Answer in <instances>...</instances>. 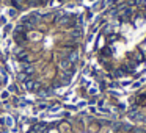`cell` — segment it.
Here are the masks:
<instances>
[{
    "label": "cell",
    "instance_id": "obj_1",
    "mask_svg": "<svg viewBox=\"0 0 146 133\" xmlns=\"http://www.w3.org/2000/svg\"><path fill=\"white\" fill-rule=\"evenodd\" d=\"M98 55L101 63L116 74L146 61V8H116L98 36Z\"/></svg>",
    "mask_w": 146,
    "mask_h": 133
},
{
    "label": "cell",
    "instance_id": "obj_4",
    "mask_svg": "<svg viewBox=\"0 0 146 133\" xmlns=\"http://www.w3.org/2000/svg\"><path fill=\"white\" fill-rule=\"evenodd\" d=\"M8 91H10V92H16L17 91V86L16 85H10V86H8Z\"/></svg>",
    "mask_w": 146,
    "mask_h": 133
},
{
    "label": "cell",
    "instance_id": "obj_2",
    "mask_svg": "<svg viewBox=\"0 0 146 133\" xmlns=\"http://www.w3.org/2000/svg\"><path fill=\"white\" fill-rule=\"evenodd\" d=\"M7 13L10 14L11 17H16V16H17V10H13V8H11V10H8Z\"/></svg>",
    "mask_w": 146,
    "mask_h": 133
},
{
    "label": "cell",
    "instance_id": "obj_6",
    "mask_svg": "<svg viewBox=\"0 0 146 133\" xmlns=\"http://www.w3.org/2000/svg\"><path fill=\"white\" fill-rule=\"evenodd\" d=\"M2 99H8V91L2 92Z\"/></svg>",
    "mask_w": 146,
    "mask_h": 133
},
{
    "label": "cell",
    "instance_id": "obj_3",
    "mask_svg": "<svg viewBox=\"0 0 146 133\" xmlns=\"http://www.w3.org/2000/svg\"><path fill=\"white\" fill-rule=\"evenodd\" d=\"M5 124H7L8 127H13V119H11V117H7V119H5Z\"/></svg>",
    "mask_w": 146,
    "mask_h": 133
},
{
    "label": "cell",
    "instance_id": "obj_5",
    "mask_svg": "<svg viewBox=\"0 0 146 133\" xmlns=\"http://www.w3.org/2000/svg\"><path fill=\"white\" fill-rule=\"evenodd\" d=\"M0 22L3 24V25H7V17H5V16H2V17H0Z\"/></svg>",
    "mask_w": 146,
    "mask_h": 133
}]
</instances>
